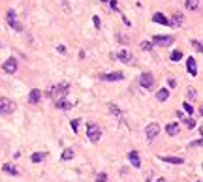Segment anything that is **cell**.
I'll return each instance as SVG.
<instances>
[{
  "label": "cell",
  "instance_id": "obj_1",
  "mask_svg": "<svg viewBox=\"0 0 203 182\" xmlns=\"http://www.w3.org/2000/svg\"><path fill=\"white\" fill-rule=\"evenodd\" d=\"M68 92H70V84H68V83H59V84H55L45 96H47V98H53L56 101V100H64L68 96Z\"/></svg>",
  "mask_w": 203,
  "mask_h": 182
},
{
  "label": "cell",
  "instance_id": "obj_2",
  "mask_svg": "<svg viewBox=\"0 0 203 182\" xmlns=\"http://www.w3.org/2000/svg\"><path fill=\"white\" fill-rule=\"evenodd\" d=\"M87 137L92 143H98L102 139V128L98 124H87Z\"/></svg>",
  "mask_w": 203,
  "mask_h": 182
},
{
  "label": "cell",
  "instance_id": "obj_3",
  "mask_svg": "<svg viewBox=\"0 0 203 182\" xmlns=\"http://www.w3.org/2000/svg\"><path fill=\"white\" fill-rule=\"evenodd\" d=\"M15 111V103L8 98H0V115H11Z\"/></svg>",
  "mask_w": 203,
  "mask_h": 182
},
{
  "label": "cell",
  "instance_id": "obj_4",
  "mask_svg": "<svg viewBox=\"0 0 203 182\" xmlns=\"http://www.w3.org/2000/svg\"><path fill=\"white\" fill-rule=\"evenodd\" d=\"M6 19H8V25H9L11 28H15L17 32H21V30H23V25L17 21V15H15V12H13V9H8Z\"/></svg>",
  "mask_w": 203,
  "mask_h": 182
},
{
  "label": "cell",
  "instance_id": "obj_5",
  "mask_svg": "<svg viewBox=\"0 0 203 182\" xmlns=\"http://www.w3.org/2000/svg\"><path fill=\"white\" fill-rule=\"evenodd\" d=\"M173 43V36H154L152 45H160V47H169Z\"/></svg>",
  "mask_w": 203,
  "mask_h": 182
},
{
  "label": "cell",
  "instance_id": "obj_6",
  "mask_svg": "<svg viewBox=\"0 0 203 182\" xmlns=\"http://www.w3.org/2000/svg\"><path fill=\"white\" fill-rule=\"evenodd\" d=\"M139 84H141L143 88L151 90V88L154 87V77H152V73H143L141 79H139Z\"/></svg>",
  "mask_w": 203,
  "mask_h": 182
},
{
  "label": "cell",
  "instance_id": "obj_7",
  "mask_svg": "<svg viewBox=\"0 0 203 182\" xmlns=\"http://www.w3.org/2000/svg\"><path fill=\"white\" fill-rule=\"evenodd\" d=\"M160 133V124H156V122H152V124H149L147 126V130H145V135H147V139L149 141H152V139Z\"/></svg>",
  "mask_w": 203,
  "mask_h": 182
},
{
  "label": "cell",
  "instance_id": "obj_8",
  "mask_svg": "<svg viewBox=\"0 0 203 182\" xmlns=\"http://www.w3.org/2000/svg\"><path fill=\"white\" fill-rule=\"evenodd\" d=\"M2 70H4L6 73H9V75H11V73H15V71H17V60H15V58H8V60L2 64Z\"/></svg>",
  "mask_w": 203,
  "mask_h": 182
},
{
  "label": "cell",
  "instance_id": "obj_9",
  "mask_svg": "<svg viewBox=\"0 0 203 182\" xmlns=\"http://www.w3.org/2000/svg\"><path fill=\"white\" fill-rule=\"evenodd\" d=\"M117 58H119L122 64H130L134 57H132V51H130V49H120V51L117 53Z\"/></svg>",
  "mask_w": 203,
  "mask_h": 182
},
{
  "label": "cell",
  "instance_id": "obj_10",
  "mask_svg": "<svg viewBox=\"0 0 203 182\" xmlns=\"http://www.w3.org/2000/svg\"><path fill=\"white\" fill-rule=\"evenodd\" d=\"M41 96H43V92H41L40 88H32L30 94H28V101H30V103H38V101L41 100Z\"/></svg>",
  "mask_w": 203,
  "mask_h": 182
},
{
  "label": "cell",
  "instance_id": "obj_11",
  "mask_svg": "<svg viewBox=\"0 0 203 182\" xmlns=\"http://www.w3.org/2000/svg\"><path fill=\"white\" fill-rule=\"evenodd\" d=\"M124 75H122V71H113V73H104V75H102V79L104 81H120Z\"/></svg>",
  "mask_w": 203,
  "mask_h": 182
},
{
  "label": "cell",
  "instance_id": "obj_12",
  "mask_svg": "<svg viewBox=\"0 0 203 182\" xmlns=\"http://www.w3.org/2000/svg\"><path fill=\"white\" fill-rule=\"evenodd\" d=\"M128 160H130V163H132L135 169H139V167H141V160H139V154L135 152V150L128 152Z\"/></svg>",
  "mask_w": 203,
  "mask_h": 182
},
{
  "label": "cell",
  "instance_id": "obj_13",
  "mask_svg": "<svg viewBox=\"0 0 203 182\" xmlns=\"http://www.w3.org/2000/svg\"><path fill=\"white\" fill-rule=\"evenodd\" d=\"M55 107H56V109H60V111H70L73 105H72V101H68V100H56Z\"/></svg>",
  "mask_w": 203,
  "mask_h": 182
},
{
  "label": "cell",
  "instance_id": "obj_14",
  "mask_svg": "<svg viewBox=\"0 0 203 182\" xmlns=\"http://www.w3.org/2000/svg\"><path fill=\"white\" fill-rule=\"evenodd\" d=\"M162 162H167V163H175V165H180L184 162L183 158H177V156H160Z\"/></svg>",
  "mask_w": 203,
  "mask_h": 182
},
{
  "label": "cell",
  "instance_id": "obj_15",
  "mask_svg": "<svg viewBox=\"0 0 203 182\" xmlns=\"http://www.w3.org/2000/svg\"><path fill=\"white\" fill-rule=\"evenodd\" d=\"M152 21H154V23H158V25H166V26L169 25V19H167L164 13H154V15H152Z\"/></svg>",
  "mask_w": 203,
  "mask_h": 182
},
{
  "label": "cell",
  "instance_id": "obj_16",
  "mask_svg": "<svg viewBox=\"0 0 203 182\" xmlns=\"http://www.w3.org/2000/svg\"><path fill=\"white\" fill-rule=\"evenodd\" d=\"M2 171H4V173H8V175H13V177L19 175V169H17L15 165H11V163H4V165H2Z\"/></svg>",
  "mask_w": 203,
  "mask_h": 182
},
{
  "label": "cell",
  "instance_id": "obj_17",
  "mask_svg": "<svg viewBox=\"0 0 203 182\" xmlns=\"http://www.w3.org/2000/svg\"><path fill=\"white\" fill-rule=\"evenodd\" d=\"M186 70H188V73H190V75H196V73H198V68H196V60L192 58V57L186 60Z\"/></svg>",
  "mask_w": 203,
  "mask_h": 182
},
{
  "label": "cell",
  "instance_id": "obj_18",
  "mask_svg": "<svg viewBox=\"0 0 203 182\" xmlns=\"http://www.w3.org/2000/svg\"><path fill=\"white\" fill-rule=\"evenodd\" d=\"M179 130H180V128H179V124H177V122H169V124L166 126V132H167L169 135H177V133H179Z\"/></svg>",
  "mask_w": 203,
  "mask_h": 182
},
{
  "label": "cell",
  "instance_id": "obj_19",
  "mask_svg": "<svg viewBox=\"0 0 203 182\" xmlns=\"http://www.w3.org/2000/svg\"><path fill=\"white\" fill-rule=\"evenodd\" d=\"M167 98H169V90H166V88H160V90L156 92V100H158V101H166Z\"/></svg>",
  "mask_w": 203,
  "mask_h": 182
},
{
  "label": "cell",
  "instance_id": "obj_20",
  "mask_svg": "<svg viewBox=\"0 0 203 182\" xmlns=\"http://www.w3.org/2000/svg\"><path fill=\"white\" fill-rule=\"evenodd\" d=\"M73 156H75V150H73V148H66V150L60 154V158L64 160V162H68V160H73Z\"/></svg>",
  "mask_w": 203,
  "mask_h": 182
},
{
  "label": "cell",
  "instance_id": "obj_21",
  "mask_svg": "<svg viewBox=\"0 0 203 182\" xmlns=\"http://www.w3.org/2000/svg\"><path fill=\"white\" fill-rule=\"evenodd\" d=\"M184 6H186V9L194 12V9H198V8H199V0H186Z\"/></svg>",
  "mask_w": 203,
  "mask_h": 182
},
{
  "label": "cell",
  "instance_id": "obj_22",
  "mask_svg": "<svg viewBox=\"0 0 203 182\" xmlns=\"http://www.w3.org/2000/svg\"><path fill=\"white\" fill-rule=\"evenodd\" d=\"M183 15H180V13H175L173 15V21H169V25H173V26H180V25H183Z\"/></svg>",
  "mask_w": 203,
  "mask_h": 182
},
{
  "label": "cell",
  "instance_id": "obj_23",
  "mask_svg": "<svg viewBox=\"0 0 203 182\" xmlns=\"http://www.w3.org/2000/svg\"><path fill=\"white\" fill-rule=\"evenodd\" d=\"M45 156H47L45 152H34V154H32V162H34V163H40V162H43V160H45Z\"/></svg>",
  "mask_w": 203,
  "mask_h": 182
},
{
  "label": "cell",
  "instance_id": "obj_24",
  "mask_svg": "<svg viewBox=\"0 0 203 182\" xmlns=\"http://www.w3.org/2000/svg\"><path fill=\"white\" fill-rule=\"evenodd\" d=\"M107 109H109V113H111L113 116H120V109H119V105L109 103V105H107Z\"/></svg>",
  "mask_w": 203,
  "mask_h": 182
},
{
  "label": "cell",
  "instance_id": "obj_25",
  "mask_svg": "<svg viewBox=\"0 0 203 182\" xmlns=\"http://www.w3.org/2000/svg\"><path fill=\"white\" fill-rule=\"evenodd\" d=\"M139 47H141L143 51H151V49H152V41H147V39H145V41H141V43H139Z\"/></svg>",
  "mask_w": 203,
  "mask_h": 182
},
{
  "label": "cell",
  "instance_id": "obj_26",
  "mask_svg": "<svg viewBox=\"0 0 203 182\" xmlns=\"http://www.w3.org/2000/svg\"><path fill=\"white\" fill-rule=\"evenodd\" d=\"M169 58H171L173 62H177V60H180V58H183V53H180V51H173L171 55H169Z\"/></svg>",
  "mask_w": 203,
  "mask_h": 182
},
{
  "label": "cell",
  "instance_id": "obj_27",
  "mask_svg": "<svg viewBox=\"0 0 203 182\" xmlns=\"http://www.w3.org/2000/svg\"><path fill=\"white\" fill-rule=\"evenodd\" d=\"M183 107H184V111H186L188 115H192V113H194V107H192L188 101H184V103H183Z\"/></svg>",
  "mask_w": 203,
  "mask_h": 182
},
{
  "label": "cell",
  "instance_id": "obj_28",
  "mask_svg": "<svg viewBox=\"0 0 203 182\" xmlns=\"http://www.w3.org/2000/svg\"><path fill=\"white\" fill-rule=\"evenodd\" d=\"M107 180V175L105 173H98L96 175V182H105Z\"/></svg>",
  "mask_w": 203,
  "mask_h": 182
},
{
  "label": "cell",
  "instance_id": "obj_29",
  "mask_svg": "<svg viewBox=\"0 0 203 182\" xmlns=\"http://www.w3.org/2000/svg\"><path fill=\"white\" fill-rule=\"evenodd\" d=\"M184 124H186V128H190V130H192V128L196 126V120H194V118H186V120H184Z\"/></svg>",
  "mask_w": 203,
  "mask_h": 182
},
{
  "label": "cell",
  "instance_id": "obj_30",
  "mask_svg": "<svg viewBox=\"0 0 203 182\" xmlns=\"http://www.w3.org/2000/svg\"><path fill=\"white\" fill-rule=\"evenodd\" d=\"M70 126H72L73 133H77V128H79V120H77V118H75V120H72V122H70Z\"/></svg>",
  "mask_w": 203,
  "mask_h": 182
},
{
  "label": "cell",
  "instance_id": "obj_31",
  "mask_svg": "<svg viewBox=\"0 0 203 182\" xmlns=\"http://www.w3.org/2000/svg\"><path fill=\"white\" fill-rule=\"evenodd\" d=\"M192 45H194V49H196V51H203V49H201V43H199L198 39H192Z\"/></svg>",
  "mask_w": 203,
  "mask_h": 182
},
{
  "label": "cell",
  "instance_id": "obj_32",
  "mask_svg": "<svg viewBox=\"0 0 203 182\" xmlns=\"http://www.w3.org/2000/svg\"><path fill=\"white\" fill-rule=\"evenodd\" d=\"M109 4H111V9H115V12L119 9V2H117V0H109Z\"/></svg>",
  "mask_w": 203,
  "mask_h": 182
},
{
  "label": "cell",
  "instance_id": "obj_33",
  "mask_svg": "<svg viewBox=\"0 0 203 182\" xmlns=\"http://www.w3.org/2000/svg\"><path fill=\"white\" fill-rule=\"evenodd\" d=\"M92 21H94V26H96V28H100V17H98V15H94V17H92Z\"/></svg>",
  "mask_w": 203,
  "mask_h": 182
},
{
  "label": "cell",
  "instance_id": "obj_34",
  "mask_svg": "<svg viewBox=\"0 0 203 182\" xmlns=\"http://www.w3.org/2000/svg\"><path fill=\"white\" fill-rule=\"evenodd\" d=\"M196 96V90L194 88H188V98H194Z\"/></svg>",
  "mask_w": 203,
  "mask_h": 182
},
{
  "label": "cell",
  "instance_id": "obj_35",
  "mask_svg": "<svg viewBox=\"0 0 203 182\" xmlns=\"http://www.w3.org/2000/svg\"><path fill=\"white\" fill-rule=\"evenodd\" d=\"M59 51H60L62 55H64V53H66V47H64V45H59Z\"/></svg>",
  "mask_w": 203,
  "mask_h": 182
},
{
  "label": "cell",
  "instance_id": "obj_36",
  "mask_svg": "<svg viewBox=\"0 0 203 182\" xmlns=\"http://www.w3.org/2000/svg\"><path fill=\"white\" fill-rule=\"evenodd\" d=\"M156 182H166V180H164V178H158V180H156Z\"/></svg>",
  "mask_w": 203,
  "mask_h": 182
},
{
  "label": "cell",
  "instance_id": "obj_37",
  "mask_svg": "<svg viewBox=\"0 0 203 182\" xmlns=\"http://www.w3.org/2000/svg\"><path fill=\"white\" fill-rule=\"evenodd\" d=\"M102 2H107V0H102Z\"/></svg>",
  "mask_w": 203,
  "mask_h": 182
}]
</instances>
